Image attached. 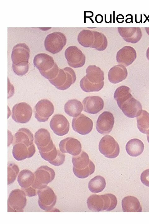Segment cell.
<instances>
[{
	"label": "cell",
	"mask_w": 149,
	"mask_h": 224,
	"mask_svg": "<svg viewBox=\"0 0 149 224\" xmlns=\"http://www.w3.org/2000/svg\"><path fill=\"white\" fill-rule=\"evenodd\" d=\"M65 158V154L58 150V155L56 158L50 164L55 166H60L64 163Z\"/></svg>",
	"instance_id": "ab89813d"
},
{
	"label": "cell",
	"mask_w": 149,
	"mask_h": 224,
	"mask_svg": "<svg viewBox=\"0 0 149 224\" xmlns=\"http://www.w3.org/2000/svg\"><path fill=\"white\" fill-rule=\"evenodd\" d=\"M77 40L82 46L85 48H91L94 41L93 31L87 29L82 30L78 35Z\"/></svg>",
	"instance_id": "f546056e"
},
{
	"label": "cell",
	"mask_w": 149,
	"mask_h": 224,
	"mask_svg": "<svg viewBox=\"0 0 149 224\" xmlns=\"http://www.w3.org/2000/svg\"><path fill=\"white\" fill-rule=\"evenodd\" d=\"M34 140L39 153L48 152L55 146L51 138L50 133L45 128L39 129L35 133Z\"/></svg>",
	"instance_id": "30bf717a"
},
{
	"label": "cell",
	"mask_w": 149,
	"mask_h": 224,
	"mask_svg": "<svg viewBox=\"0 0 149 224\" xmlns=\"http://www.w3.org/2000/svg\"><path fill=\"white\" fill-rule=\"evenodd\" d=\"M33 63L40 72L46 71L52 68L55 62L52 57L44 53H39L34 57Z\"/></svg>",
	"instance_id": "603a6c76"
},
{
	"label": "cell",
	"mask_w": 149,
	"mask_h": 224,
	"mask_svg": "<svg viewBox=\"0 0 149 224\" xmlns=\"http://www.w3.org/2000/svg\"><path fill=\"white\" fill-rule=\"evenodd\" d=\"M24 191L26 196L29 197H33L36 195V191L35 189L32 186L28 188L22 189Z\"/></svg>",
	"instance_id": "b9f144b4"
},
{
	"label": "cell",
	"mask_w": 149,
	"mask_h": 224,
	"mask_svg": "<svg viewBox=\"0 0 149 224\" xmlns=\"http://www.w3.org/2000/svg\"><path fill=\"white\" fill-rule=\"evenodd\" d=\"M140 180L144 185L149 187V169L142 172L141 175Z\"/></svg>",
	"instance_id": "60d3db41"
},
{
	"label": "cell",
	"mask_w": 149,
	"mask_h": 224,
	"mask_svg": "<svg viewBox=\"0 0 149 224\" xmlns=\"http://www.w3.org/2000/svg\"><path fill=\"white\" fill-rule=\"evenodd\" d=\"M115 123L113 114L110 112L105 111L98 117L96 128L102 134L109 133L112 130Z\"/></svg>",
	"instance_id": "e0dca14e"
},
{
	"label": "cell",
	"mask_w": 149,
	"mask_h": 224,
	"mask_svg": "<svg viewBox=\"0 0 149 224\" xmlns=\"http://www.w3.org/2000/svg\"><path fill=\"white\" fill-rule=\"evenodd\" d=\"M90 161L89 156L84 151H82L79 155L74 156L72 157L73 166L79 169H83L87 167Z\"/></svg>",
	"instance_id": "836d02e7"
},
{
	"label": "cell",
	"mask_w": 149,
	"mask_h": 224,
	"mask_svg": "<svg viewBox=\"0 0 149 224\" xmlns=\"http://www.w3.org/2000/svg\"><path fill=\"white\" fill-rule=\"evenodd\" d=\"M84 111L90 114H95L102 110L104 106L103 99L98 96L86 97L82 101Z\"/></svg>",
	"instance_id": "d6986e66"
},
{
	"label": "cell",
	"mask_w": 149,
	"mask_h": 224,
	"mask_svg": "<svg viewBox=\"0 0 149 224\" xmlns=\"http://www.w3.org/2000/svg\"><path fill=\"white\" fill-rule=\"evenodd\" d=\"M144 144L140 140L133 138L129 140L127 143L125 149L127 153L133 157H137L143 152Z\"/></svg>",
	"instance_id": "4316f807"
},
{
	"label": "cell",
	"mask_w": 149,
	"mask_h": 224,
	"mask_svg": "<svg viewBox=\"0 0 149 224\" xmlns=\"http://www.w3.org/2000/svg\"><path fill=\"white\" fill-rule=\"evenodd\" d=\"M50 126L51 128L56 135L63 136L68 133L70 124L66 118L63 115L57 114L52 118Z\"/></svg>",
	"instance_id": "9a60e30c"
},
{
	"label": "cell",
	"mask_w": 149,
	"mask_h": 224,
	"mask_svg": "<svg viewBox=\"0 0 149 224\" xmlns=\"http://www.w3.org/2000/svg\"><path fill=\"white\" fill-rule=\"evenodd\" d=\"M106 186L104 178L101 175H97L92 179L88 184V188L93 193H98L102 192Z\"/></svg>",
	"instance_id": "4dcf8cb0"
},
{
	"label": "cell",
	"mask_w": 149,
	"mask_h": 224,
	"mask_svg": "<svg viewBox=\"0 0 149 224\" xmlns=\"http://www.w3.org/2000/svg\"><path fill=\"white\" fill-rule=\"evenodd\" d=\"M128 75L127 70L122 64L115 65L111 68L108 72V78L112 83L116 84L125 79Z\"/></svg>",
	"instance_id": "cb8c5ba5"
},
{
	"label": "cell",
	"mask_w": 149,
	"mask_h": 224,
	"mask_svg": "<svg viewBox=\"0 0 149 224\" xmlns=\"http://www.w3.org/2000/svg\"><path fill=\"white\" fill-rule=\"evenodd\" d=\"M137 57V53L135 49L130 46H125L117 52L116 59L118 63L124 66L131 64Z\"/></svg>",
	"instance_id": "44dd1931"
},
{
	"label": "cell",
	"mask_w": 149,
	"mask_h": 224,
	"mask_svg": "<svg viewBox=\"0 0 149 224\" xmlns=\"http://www.w3.org/2000/svg\"><path fill=\"white\" fill-rule=\"evenodd\" d=\"M26 196L22 189H18L11 191L8 199V212H23L26 204Z\"/></svg>",
	"instance_id": "52a82bcc"
},
{
	"label": "cell",
	"mask_w": 149,
	"mask_h": 224,
	"mask_svg": "<svg viewBox=\"0 0 149 224\" xmlns=\"http://www.w3.org/2000/svg\"><path fill=\"white\" fill-rule=\"evenodd\" d=\"M35 116L39 122L47 121L54 113V107L52 103L46 99L39 101L35 106Z\"/></svg>",
	"instance_id": "4fadbf2b"
},
{
	"label": "cell",
	"mask_w": 149,
	"mask_h": 224,
	"mask_svg": "<svg viewBox=\"0 0 149 224\" xmlns=\"http://www.w3.org/2000/svg\"><path fill=\"white\" fill-rule=\"evenodd\" d=\"M145 29L147 33L149 35V27H145Z\"/></svg>",
	"instance_id": "ee69618b"
},
{
	"label": "cell",
	"mask_w": 149,
	"mask_h": 224,
	"mask_svg": "<svg viewBox=\"0 0 149 224\" xmlns=\"http://www.w3.org/2000/svg\"><path fill=\"white\" fill-rule=\"evenodd\" d=\"M114 97L119 107L127 117L134 118L141 114L142 110V105L133 96L128 86H122L117 88Z\"/></svg>",
	"instance_id": "6da1fadb"
},
{
	"label": "cell",
	"mask_w": 149,
	"mask_h": 224,
	"mask_svg": "<svg viewBox=\"0 0 149 224\" xmlns=\"http://www.w3.org/2000/svg\"><path fill=\"white\" fill-rule=\"evenodd\" d=\"M35 179L32 186L35 189H40L47 186L54 179L55 173L54 170L47 166L39 167L34 173Z\"/></svg>",
	"instance_id": "8992f818"
},
{
	"label": "cell",
	"mask_w": 149,
	"mask_h": 224,
	"mask_svg": "<svg viewBox=\"0 0 149 224\" xmlns=\"http://www.w3.org/2000/svg\"><path fill=\"white\" fill-rule=\"evenodd\" d=\"M72 126L76 132L85 135L90 133L93 126V121L89 117L83 114L73 119Z\"/></svg>",
	"instance_id": "2e32d148"
},
{
	"label": "cell",
	"mask_w": 149,
	"mask_h": 224,
	"mask_svg": "<svg viewBox=\"0 0 149 224\" xmlns=\"http://www.w3.org/2000/svg\"><path fill=\"white\" fill-rule=\"evenodd\" d=\"M87 203L89 209L94 212L110 211L115 208L117 200L116 197L112 194H93L88 198Z\"/></svg>",
	"instance_id": "3957f363"
},
{
	"label": "cell",
	"mask_w": 149,
	"mask_h": 224,
	"mask_svg": "<svg viewBox=\"0 0 149 224\" xmlns=\"http://www.w3.org/2000/svg\"><path fill=\"white\" fill-rule=\"evenodd\" d=\"M94 41L91 47L99 51L105 50L108 45V40L106 36L102 33L97 31H93Z\"/></svg>",
	"instance_id": "1f68e13d"
},
{
	"label": "cell",
	"mask_w": 149,
	"mask_h": 224,
	"mask_svg": "<svg viewBox=\"0 0 149 224\" xmlns=\"http://www.w3.org/2000/svg\"><path fill=\"white\" fill-rule=\"evenodd\" d=\"M60 68L55 62L53 67L51 69L44 72H40L41 74L48 80L55 78L58 74Z\"/></svg>",
	"instance_id": "8d00e7d4"
},
{
	"label": "cell",
	"mask_w": 149,
	"mask_h": 224,
	"mask_svg": "<svg viewBox=\"0 0 149 224\" xmlns=\"http://www.w3.org/2000/svg\"><path fill=\"white\" fill-rule=\"evenodd\" d=\"M38 196V204L42 209L49 212L53 208L56 203L57 197L52 189L49 186L37 191Z\"/></svg>",
	"instance_id": "9c48e42d"
},
{
	"label": "cell",
	"mask_w": 149,
	"mask_h": 224,
	"mask_svg": "<svg viewBox=\"0 0 149 224\" xmlns=\"http://www.w3.org/2000/svg\"><path fill=\"white\" fill-rule=\"evenodd\" d=\"M41 157L50 163L54 161L58 155V150L55 147L49 152L40 154Z\"/></svg>",
	"instance_id": "74e56055"
},
{
	"label": "cell",
	"mask_w": 149,
	"mask_h": 224,
	"mask_svg": "<svg viewBox=\"0 0 149 224\" xmlns=\"http://www.w3.org/2000/svg\"><path fill=\"white\" fill-rule=\"evenodd\" d=\"M29 64L12 65L13 71L15 73L19 76H22L26 74L29 71Z\"/></svg>",
	"instance_id": "f35d334b"
},
{
	"label": "cell",
	"mask_w": 149,
	"mask_h": 224,
	"mask_svg": "<svg viewBox=\"0 0 149 224\" xmlns=\"http://www.w3.org/2000/svg\"><path fill=\"white\" fill-rule=\"evenodd\" d=\"M122 207L124 212H141L142 208L138 199L133 196H128L122 200Z\"/></svg>",
	"instance_id": "d4e9b609"
},
{
	"label": "cell",
	"mask_w": 149,
	"mask_h": 224,
	"mask_svg": "<svg viewBox=\"0 0 149 224\" xmlns=\"http://www.w3.org/2000/svg\"><path fill=\"white\" fill-rule=\"evenodd\" d=\"M35 179V175L29 170L24 169L19 173L17 181L22 189L28 188L33 184Z\"/></svg>",
	"instance_id": "f1b7e54d"
},
{
	"label": "cell",
	"mask_w": 149,
	"mask_h": 224,
	"mask_svg": "<svg viewBox=\"0 0 149 224\" xmlns=\"http://www.w3.org/2000/svg\"><path fill=\"white\" fill-rule=\"evenodd\" d=\"M67 39L65 35L60 32L57 31L48 34L44 41L46 49L53 54L61 51L65 45Z\"/></svg>",
	"instance_id": "5b68a950"
},
{
	"label": "cell",
	"mask_w": 149,
	"mask_h": 224,
	"mask_svg": "<svg viewBox=\"0 0 149 224\" xmlns=\"http://www.w3.org/2000/svg\"><path fill=\"white\" fill-rule=\"evenodd\" d=\"M95 170V165L91 160H90L88 165L84 169H79L74 166L73 168V172L74 175L77 177L81 179H84L88 177L93 174Z\"/></svg>",
	"instance_id": "e575fe53"
},
{
	"label": "cell",
	"mask_w": 149,
	"mask_h": 224,
	"mask_svg": "<svg viewBox=\"0 0 149 224\" xmlns=\"http://www.w3.org/2000/svg\"><path fill=\"white\" fill-rule=\"evenodd\" d=\"M137 127L142 133L149 134V113L142 110L141 114L137 118Z\"/></svg>",
	"instance_id": "d6a6232c"
},
{
	"label": "cell",
	"mask_w": 149,
	"mask_h": 224,
	"mask_svg": "<svg viewBox=\"0 0 149 224\" xmlns=\"http://www.w3.org/2000/svg\"><path fill=\"white\" fill-rule=\"evenodd\" d=\"M100 152L109 158L116 157L120 152L119 146L111 136L107 135L103 137L99 144Z\"/></svg>",
	"instance_id": "ba28073f"
},
{
	"label": "cell",
	"mask_w": 149,
	"mask_h": 224,
	"mask_svg": "<svg viewBox=\"0 0 149 224\" xmlns=\"http://www.w3.org/2000/svg\"><path fill=\"white\" fill-rule=\"evenodd\" d=\"M35 152L36 148L34 144L28 147L23 143H18L14 144L12 154L16 160L20 161L31 157Z\"/></svg>",
	"instance_id": "ffe728a7"
},
{
	"label": "cell",
	"mask_w": 149,
	"mask_h": 224,
	"mask_svg": "<svg viewBox=\"0 0 149 224\" xmlns=\"http://www.w3.org/2000/svg\"><path fill=\"white\" fill-rule=\"evenodd\" d=\"M120 35L126 42L135 44L140 40L142 36L141 29L139 27H118Z\"/></svg>",
	"instance_id": "7402d4cb"
},
{
	"label": "cell",
	"mask_w": 149,
	"mask_h": 224,
	"mask_svg": "<svg viewBox=\"0 0 149 224\" xmlns=\"http://www.w3.org/2000/svg\"><path fill=\"white\" fill-rule=\"evenodd\" d=\"M30 50L24 43H19L13 48L11 54L12 65L29 63Z\"/></svg>",
	"instance_id": "5bb4252c"
},
{
	"label": "cell",
	"mask_w": 149,
	"mask_h": 224,
	"mask_svg": "<svg viewBox=\"0 0 149 224\" xmlns=\"http://www.w3.org/2000/svg\"><path fill=\"white\" fill-rule=\"evenodd\" d=\"M146 56L147 58L149 60V47L148 48L147 51Z\"/></svg>",
	"instance_id": "7bdbcfd3"
},
{
	"label": "cell",
	"mask_w": 149,
	"mask_h": 224,
	"mask_svg": "<svg viewBox=\"0 0 149 224\" xmlns=\"http://www.w3.org/2000/svg\"><path fill=\"white\" fill-rule=\"evenodd\" d=\"M19 171L18 166L13 163L8 164V184L13 183L16 180Z\"/></svg>",
	"instance_id": "d590c367"
},
{
	"label": "cell",
	"mask_w": 149,
	"mask_h": 224,
	"mask_svg": "<svg viewBox=\"0 0 149 224\" xmlns=\"http://www.w3.org/2000/svg\"><path fill=\"white\" fill-rule=\"evenodd\" d=\"M65 55L68 65L71 67L74 68H80L85 63V55L75 46L68 47L65 50Z\"/></svg>",
	"instance_id": "7c38bea8"
},
{
	"label": "cell",
	"mask_w": 149,
	"mask_h": 224,
	"mask_svg": "<svg viewBox=\"0 0 149 224\" xmlns=\"http://www.w3.org/2000/svg\"><path fill=\"white\" fill-rule=\"evenodd\" d=\"M83 107L80 101L74 99L68 100L65 104L64 109L65 112L68 115L76 117L81 114Z\"/></svg>",
	"instance_id": "83f0119b"
},
{
	"label": "cell",
	"mask_w": 149,
	"mask_h": 224,
	"mask_svg": "<svg viewBox=\"0 0 149 224\" xmlns=\"http://www.w3.org/2000/svg\"><path fill=\"white\" fill-rule=\"evenodd\" d=\"M14 137V144L22 143L29 147L34 144L33 134L27 128H23L19 129Z\"/></svg>",
	"instance_id": "484cf974"
},
{
	"label": "cell",
	"mask_w": 149,
	"mask_h": 224,
	"mask_svg": "<svg viewBox=\"0 0 149 224\" xmlns=\"http://www.w3.org/2000/svg\"><path fill=\"white\" fill-rule=\"evenodd\" d=\"M147 140L148 142L149 143V134H148L147 135Z\"/></svg>",
	"instance_id": "f6af8a7d"
},
{
	"label": "cell",
	"mask_w": 149,
	"mask_h": 224,
	"mask_svg": "<svg viewBox=\"0 0 149 224\" xmlns=\"http://www.w3.org/2000/svg\"><path fill=\"white\" fill-rule=\"evenodd\" d=\"M86 74L80 82L81 89L89 92L98 91L104 85V73L101 69L95 65H89L86 70Z\"/></svg>",
	"instance_id": "7a4b0ae2"
},
{
	"label": "cell",
	"mask_w": 149,
	"mask_h": 224,
	"mask_svg": "<svg viewBox=\"0 0 149 224\" xmlns=\"http://www.w3.org/2000/svg\"><path fill=\"white\" fill-rule=\"evenodd\" d=\"M76 79L74 71L70 67H66L63 69H60L56 77L49 81L57 89L64 90L74 83Z\"/></svg>",
	"instance_id": "277c9868"
},
{
	"label": "cell",
	"mask_w": 149,
	"mask_h": 224,
	"mask_svg": "<svg viewBox=\"0 0 149 224\" xmlns=\"http://www.w3.org/2000/svg\"><path fill=\"white\" fill-rule=\"evenodd\" d=\"M32 110L30 106L25 102L16 104L13 107L11 117L16 122L22 124L28 122L30 119Z\"/></svg>",
	"instance_id": "8fae6325"
},
{
	"label": "cell",
	"mask_w": 149,
	"mask_h": 224,
	"mask_svg": "<svg viewBox=\"0 0 149 224\" xmlns=\"http://www.w3.org/2000/svg\"><path fill=\"white\" fill-rule=\"evenodd\" d=\"M60 150L63 153H68L73 156L80 154L82 151L80 142L77 139L68 137L61 140L59 144Z\"/></svg>",
	"instance_id": "ac0fdd59"
}]
</instances>
